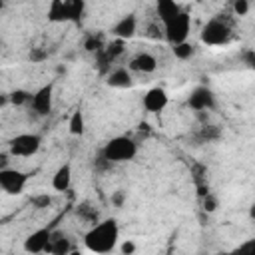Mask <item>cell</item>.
Instances as JSON below:
<instances>
[{"mask_svg":"<svg viewBox=\"0 0 255 255\" xmlns=\"http://www.w3.org/2000/svg\"><path fill=\"white\" fill-rule=\"evenodd\" d=\"M120 237V227L116 219H104L100 223H96L86 235H84V243L86 249L92 253H110Z\"/></svg>","mask_w":255,"mask_h":255,"instance_id":"obj_1","label":"cell"},{"mask_svg":"<svg viewBox=\"0 0 255 255\" xmlns=\"http://www.w3.org/2000/svg\"><path fill=\"white\" fill-rule=\"evenodd\" d=\"M135 153H137V143L128 135H116L102 147V155L112 163L131 161Z\"/></svg>","mask_w":255,"mask_h":255,"instance_id":"obj_2","label":"cell"},{"mask_svg":"<svg viewBox=\"0 0 255 255\" xmlns=\"http://www.w3.org/2000/svg\"><path fill=\"white\" fill-rule=\"evenodd\" d=\"M231 40V26L223 18L209 20L201 30V42L207 46H221Z\"/></svg>","mask_w":255,"mask_h":255,"instance_id":"obj_3","label":"cell"},{"mask_svg":"<svg viewBox=\"0 0 255 255\" xmlns=\"http://www.w3.org/2000/svg\"><path fill=\"white\" fill-rule=\"evenodd\" d=\"M189 26H191V18L187 12H179L177 16H173L169 22L163 24V36L165 40L173 46V44H179L183 40H187L189 36Z\"/></svg>","mask_w":255,"mask_h":255,"instance_id":"obj_4","label":"cell"},{"mask_svg":"<svg viewBox=\"0 0 255 255\" xmlns=\"http://www.w3.org/2000/svg\"><path fill=\"white\" fill-rule=\"evenodd\" d=\"M42 145V137L38 133H18L8 141L10 155L16 157H30L34 155Z\"/></svg>","mask_w":255,"mask_h":255,"instance_id":"obj_5","label":"cell"},{"mask_svg":"<svg viewBox=\"0 0 255 255\" xmlns=\"http://www.w3.org/2000/svg\"><path fill=\"white\" fill-rule=\"evenodd\" d=\"M28 173L20 171V169H12V167H4L0 169V187L8 193V195H18L24 191L26 183H28Z\"/></svg>","mask_w":255,"mask_h":255,"instance_id":"obj_6","label":"cell"},{"mask_svg":"<svg viewBox=\"0 0 255 255\" xmlns=\"http://www.w3.org/2000/svg\"><path fill=\"white\" fill-rule=\"evenodd\" d=\"M52 100H54V84L48 82V84H44L42 88H38V90L32 94V98H30V108H32V112H34L36 116H40V118L50 116V112H52Z\"/></svg>","mask_w":255,"mask_h":255,"instance_id":"obj_7","label":"cell"},{"mask_svg":"<svg viewBox=\"0 0 255 255\" xmlns=\"http://www.w3.org/2000/svg\"><path fill=\"white\" fill-rule=\"evenodd\" d=\"M187 106L195 112H205V110H213L215 108V96L209 88L205 86H197L191 90L189 98H187Z\"/></svg>","mask_w":255,"mask_h":255,"instance_id":"obj_8","label":"cell"},{"mask_svg":"<svg viewBox=\"0 0 255 255\" xmlns=\"http://www.w3.org/2000/svg\"><path fill=\"white\" fill-rule=\"evenodd\" d=\"M167 102H169L167 92L157 86V88H151V90L145 92V96H143V100H141V106H143V110L149 112V114H159V112L167 106Z\"/></svg>","mask_w":255,"mask_h":255,"instance_id":"obj_9","label":"cell"},{"mask_svg":"<svg viewBox=\"0 0 255 255\" xmlns=\"http://www.w3.org/2000/svg\"><path fill=\"white\" fill-rule=\"evenodd\" d=\"M50 235H52L50 227H40V229L32 231L24 239V251H28V253H42V251H46V247L50 243Z\"/></svg>","mask_w":255,"mask_h":255,"instance_id":"obj_10","label":"cell"},{"mask_svg":"<svg viewBox=\"0 0 255 255\" xmlns=\"http://www.w3.org/2000/svg\"><path fill=\"white\" fill-rule=\"evenodd\" d=\"M135 30H137V18H135V14H126V16H122L112 26V36L114 38H120V40H129V38L135 36Z\"/></svg>","mask_w":255,"mask_h":255,"instance_id":"obj_11","label":"cell"},{"mask_svg":"<svg viewBox=\"0 0 255 255\" xmlns=\"http://www.w3.org/2000/svg\"><path fill=\"white\" fill-rule=\"evenodd\" d=\"M129 70L139 72V74H151L157 70V60L149 52H139L129 60Z\"/></svg>","mask_w":255,"mask_h":255,"instance_id":"obj_12","label":"cell"},{"mask_svg":"<svg viewBox=\"0 0 255 255\" xmlns=\"http://www.w3.org/2000/svg\"><path fill=\"white\" fill-rule=\"evenodd\" d=\"M70 183H72V165L70 163H64L52 175V187L56 191H68L70 189Z\"/></svg>","mask_w":255,"mask_h":255,"instance_id":"obj_13","label":"cell"},{"mask_svg":"<svg viewBox=\"0 0 255 255\" xmlns=\"http://www.w3.org/2000/svg\"><path fill=\"white\" fill-rule=\"evenodd\" d=\"M181 12V8H179V4L175 2V0H157L155 2V14H157V18L161 20V24H165V22H169L173 16H177Z\"/></svg>","mask_w":255,"mask_h":255,"instance_id":"obj_14","label":"cell"},{"mask_svg":"<svg viewBox=\"0 0 255 255\" xmlns=\"http://www.w3.org/2000/svg\"><path fill=\"white\" fill-rule=\"evenodd\" d=\"M108 86L112 88H129L131 86V74L126 68H116L108 74Z\"/></svg>","mask_w":255,"mask_h":255,"instance_id":"obj_15","label":"cell"},{"mask_svg":"<svg viewBox=\"0 0 255 255\" xmlns=\"http://www.w3.org/2000/svg\"><path fill=\"white\" fill-rule=\"evenodd\" d=\"M50 22H68V12H66V0H50L48 12H46Z\"/></svg>","mask_w":255,"mask_h":255,"instance_id":"obj_16","label":"cell"},{"mask_svg":"<svg viewBox=\"0 0 255 255\" xmlns=\"http://www.w3.org/2000/svg\"><path fill=\"white\" fill-rule=\"evenodd\" d=\"M66 12H68V22L78 24L86 14V0H66Z\"/></svg>","mask_w":255,"mask_h":255,"instance_id":"obj_17","label":"cell"},{"mask_svg":"<svg viewBox=\"0 0 255 255\" xmlns=\"http://www.w3.org/2000/svg\"><path fill=\"white\" fill-rule=\"evenodd\" d=\"M46 251H48V253H56V255H64V253L70 251V243H68V239H66L64 235L52 231V235H50V243H48Z\"/></svg>","mask_w":255,"mask_h":255,"instance_id":"obj_18","label":"cell"},{"mask_svg":"<svg viewBox=\"0 0 255 255\" xmlns=\"http://www.w3.org/2000/svg\"><path fill=\"white\" fill-rule=\"evenodd\" d=\"M68 129H70L72 135H82V133H84V129H86V122H84V112H82V110H76V112L70 116Z\"/></svg>","mask_w":255,"mask_h":255,"instance_id":"obj_19","label":"cell"},{"mask_svg":"<svg viewBox=\"0 0 255 255\" xmlns=\"http://www.w3.org/2000/svg\"><path fill=\"white\" fill-rule=\"evenodd\" d=\"M171 52H173V56H175L177 60H189L195 50H193V46H191L187 40H183V42H179V44H173V46H171Z\"/></svg>","mask_w":255,"mask_h":255,"instance_id":"obj_20","label":"cell"},{"mask_svg":"<svg viewBox=\"0 0 255 255\" xmlns=\"http://www.w3.org/2000/svg\"><path fill=\"white\" fill-rule=\"evenodd\" d=\"M30 98L32 94L26 92V90H14L12 94H8V102L14 104V106H24V104H30Z\"/></svg>","mask_w":255,"mask_h":255,"instance_id":"obj_21","label":"cell"},{"mask_svg":"<svg viewBox=\"0 0 255 255\" xmlns=\"http://www.w3.org/2000/svg\"><path fill=\"white\" fill-rule=\"evenodd\" d=\"M219 135H221V131H219V128H215V126H203L201 129H199V139H203V141H215V139H219Z\"/></svg>","mask_w":255,"mask_h":255,"instance_id":"obj_22","label":"cell"},{"mask_svg":"<svg viewBox=\"0 0 255 255\" xmlns=\"http://www.w3.org/2000/svg\"><path fill=\"white\" fill-rule=\"evenodd\" d=\"M84 48L88 50V52H100L102 48H104V44H102V38L100 36H94V34H90L86 40H84Z\"/></svg>","mask_w":255,"mask_h":255,"instance_id":"obj_23","label":"cell"},{"mask_svg":"<svg viewBox=\"0 0 255 255\" xmlns=\"http://www.w3.org/2000/svg\"><path fill=\"white\" fill-rule=\"evenodd\" d=\"M201 199H203V211H205V213H213V211L217 209V205H219V203H217V197H215L213 193H205Z\"/></svg>","mask_w":255,"mask_h":255,"instance_id":"obj_24","label":"cell"},{"mask_svg":"<svg viewBox=\"0 0 255 255\" xmlns=\"http://www.w3.org/2000/svg\"><path fill=\"white\" fill-rule=\"evenodd\" d=\"M233 12L237 16H245L249 12V0H233Z\"/></svg>","mask_w":255,"mask_h":255,"instance_id":"obj_25","label":"cell"},{"mask_svg":"<svg viewBox=\"0 0 255 255\" xmlns=\"http://www.w3.org/2000/svg\"><path fill=\"white\" fill-rule=\"evenodd\" d=\"M32 203H34L38 209H42V207H48V205L52 203V197H50L48 193H42V195H36V197L32 199Z\"/></svg>","mask_w":255,"mask_h":255,"instance_id":"obj_26","label":"cell"},{"mask_svg":"<svg viewBox=\"0 0 255 255\" xmlns=\"http://www.w3.org/2000/svg\"><path fill=\"white\" fill-rule=\"evenodd\" d=\"M78 215H82L84 219H90V221H96V217H98V213H96L94 209H90L88 203L82 205V207H78Z\"/></svg>","mask_w":255,"mask_h":255,"instance_id":"obj_27","label":"cell"},{"mask_svg":"<svg viewBox=\"0 0 255 255\" xmlns=\"http://www.w3.org/2000/svg\"><path fill=\"white\" fill-rule=\"evenodd\" d=\"M30 60L32 62H42V60H46V52H42L38 48H32L30 50Z\"/></svg>","mask_w":255,"mask_h":255,"instance_id":"obj_28","label":"cell"},{"mask_svg":"<svg viewBox=\"0 0 255 255\" xmlns=\"http://www.w3.org/2000/svg\"><path fill=\"white\" fill-rule=\"evenodd\" d=\"M133 251H135L133 241H124L122 243V253H133Z\"/></svg>","mask_w":255,"mask_h":255,"instance_id":"obj_29","label":"cell"},{"mask_svg":"<svg viewBox=\"0 0 255 255\" xmlns=\"http://www.w3.org/2000/svg\"><path fill=\"white\" fill-rule=\"evenodd\" d=\"M8 163H10V153H4V151H0V169L8 167Z\"/></svg>","mask_w":255,"mask_h":255,"instance_id":"obj_30","label":"cell"},{"mask_svg":"<svg viewBox=\"0 0 255 255\" xmlns=\"http://www.w3.org/2000/svg\"><path fill=\"white\" fill-rule=\"evenodd\" d=\"M245 62H247L249 68H253V64H255V54H253V50H249V52L245 54Z\"/></svg>","mask_w":255,"mask_h":255,"instance_id":"obj_31","label":"cell"},{"mask_svg":"<svg viewBox=\"0 0 255 255\" xmlns=\"http://www.w3.org/2000/svg\"><path fill=\"white\" fill-rule=\"evenodd\" d=\"M114 203H116V205H122V203H124V193H122V191H118V193L114 195Z\"/></svg>","mask_w":255,"mask_h":255,"instance_id":"obj_32","label":"cell"},{"mask_svg":"<svg viewBox=\"0 0 255 255\" xmlns=\"http://www.w3.org/2000/svg\"><path fill=\"white\" fill-rule=\"evenodd\" d=\"M8 102V96H0V106H4Z\"/></svg>","mask_w":255,"mask_h":255,"instance_id":"obj_33","label":"cell"},{"mask_svg":"<svg viewBox=\"0 0 255 255\" xmlns=\"http://www.w3.org/2000/svg\"><path fill=\"white\" fill-rule=\"evenodd\" d=\"M2 6H4V2H2V0H0V8H2Z\"/></svg>","mask_w":255,"mask_h":255,"instance_id":"obj_34","label":"cell"}]
</instances>
